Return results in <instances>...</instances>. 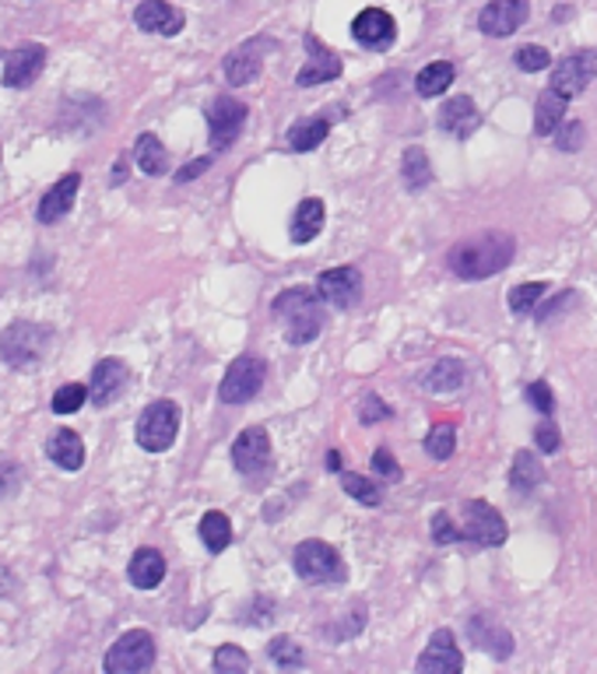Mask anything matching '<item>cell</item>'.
<instances>
[{
  "instance_id": "obj_21",
  "label": "cell",
  "mask_w": 597,
  "mask_h": 674,
  "mask_svg": "<svg viewBox=\"0 0 597 674\" xmlns=\"http://www.w3.org/2000/svg\"><path fill=\"white\" fill-rule=\"evenodd\" d=\"M468 635L478 650L492 653L495 661H507L513 653V635L503 622L495 619V614H475V619L468 622Z\"/></svg>"
},
{
  "instance_id": "obj_10",
  "label": "cell",
  "mask_w": 597,
  "mask_h": 674,
  "mask_svg": "<svg viewBox=\"0 0 597 674\" xmlns=\"http://www.w3.org/2000/svg\"><path fill=\"white\" fill-rule=\"evenodd\" d=\"M507 520L495 506L481 503V499H471L465 503V537L475 545H486V548H495L507 542Z\"/></svg>"
},
{
  "instance_id": "obj_28",
  "label": "cell",
  "mask_w": 597,
  "mask_h": 674,
  "mask_svg": "<svg viewBox=\"0 0 597 674\" xmlns=\"http://www.w3.org/2000/svg\"><path fill=\"white\" fill-rule=\"evenodd\" d=\"M545 481V468L537 464V453L534 450H516L513 464H510V489L520 495H531L537 485Z\"/></svg>"
},
{
  "instance_id": "obj_9",
  "label": "cell",
  "mask_w": 597,
  "mask_h": 674,
  "mask_svg": "<svg viewBox=\"0 0 597 674\" xmlns=\"http://www.w3.org/2000/svg\"><path fill=\"white\" fill-rule=\"evenodd\" d=\"M204 120H207V133H211V148L225 151L246 127V106L239 99H233V95H218V99H211Z\"/></svg>"
},
{
  "instance_id": "obj_5",
  "label": "cell",
  "mask_w": 597,
  "mask_h": 674,
  "mask_svg": "<svg viewBox=\"0 0 597 674\" xmlns=\"http://www.w3.org/2000/svg\"><path fill=\"white\" fill-rule=\"evenodd\" d=\"M138 447L148 453H166L180 436V408L172 400H151L138 418Z\"/></svg>"
},
{
  "instance_id": "obj_6",
  "label": "cell",
  "mask_w": 597,
  "mask_h": 674,
  "mask_svg": "<svg viewBox=\"0 0 597 674\" xmlns=\"http://www.w3.org/2000/svg\"><path fill=\"white\" fill-rule=\"evenodd\" d=\"M156 664V635L148 629H130L109 646L103 667L109 674H141Z\"/></svg>"
},
{
  "instance_id": "obj_49",
  "label": "cell",
  "mask_w": 597,
  "mask_h": 674,
  "mask_svg": "<svg viewBox=\"0 0 597 674\" xmlns=\"http://www.w3.org/2000/svg\"><path fill=\"white\" fill-rule=\"evenodd\" d=\"M211 165V156H204V159H194V162H186L180 172H177V183H186V180H198L201 172Z\"/></svg>"
},
{
  "instance_id": "obj_19",
  "label": "cell",
  "mask_w": 597,
  "mask_h": 674,
  "mask_svg": "<svg viewBox=\"0 0 597 674\" xmlns=\"http://www.w3.org/2000/svg\"><path fill=\"white\" fill-rule=\"evenodd\" d=\"M78 190H82V172H67V176L56 180L46 190V197L40 201V207H35V218H40V225H56L61 218H67L71 207H74V197H78Z\"/></svg>"
},
{
  "instance_id": "obj_2",
  "label": "cell",
  "mask_w": 597,
  "mask_h": 674,
  "mask_svg": "<svg viewBox=\"0 0 597 674\" xmlns=\"http://www.w3.org/2000/svg\"><path fill=\"white\" fill-rule=\"evenodd\" d=\"M275 320L292 344H310L323 331V299L313 288H288L275 299Z\"/></svg>"
},
{
  "instance_id": "obj_29",
  "label": "cell",
  "mask_w": 597,
  "mask_h": 674,
  "mask_svg": "<svg viewBox=\"0 0 597 674\" xmlns=\"http://www.w3.org/2000/svg\"><path fill=\"white\" fill-rule=\"evenodd\" d=\"M327 133H331V120H327V117H306V120L288 127L285 141L292 151H313V148H320L327 141Z\"/></svg>"
},
{
  "instance_id": "obj_30",
  "label": "cell",
  "mask_w": 597,
  "mask_h": 674,
  "mask_svg": "<svg viewBox=\"0 0 597 674\" xmlns=\"http://www.w3.org/2000/svg\"><path fill=\"white\" fill-rule=\"evenodd\" d=\"M422 387L433 391V394H454L465 387V362L457 359H443L436 362L433 370L422 376Z\"/></svg>"
},
{
  "instance_id": "obj_18",
  "label": "cell",
  "mask_w": 597,
  "mask_h": 674,
  "mask_svg": "<svg viewBox=\"0 0 597 674\" xmlns=\"http://www.w3.org/2000/svg\"><path fill=\"white\" fill-rule=\"evenodd\" d=\"M271 40H246L225 56V78L228 85H249L264 71V50H271Z\"/></svg>"
},
{
  "instance_id": "obj_15",
  "label": "cell",
  "mask_w": 597,
  "mask_h": 674,
  "mask_svg": "<svg viewBox=\"0 0 597 674\" xmlns=\"http://www.w3.org/2000/svg\"><path fill=\"white\" fill-rule=\"evenodd\" d=\"M594 78H597V50H584V53L566 56V61L552 71V88L563 92L566 99H573V95H584Z\"/></svg>"
},
{
  "instance_id": "obj_13",
  "label": "cell",
  "mask_w": 597,
  "mask_h": 674,
  "mask_svg": "<svg viewBox=\"0 0 597 674\" xmlns=\"http://www.w3.org/2000/svg\"><path fill=\"white\" fill-rule=\"evenodd\" d=\"M352 35H355V43L362 50L383 53V50H391L394 40H397V22L383 8H365V11L355 14Z\"/></svg>"
},
{
  "instance_id": "obj_26",
  "label": "cell",
  "mask_w": 597,
  "mask_h": 674,
  "mask_svg": "<svg viewBox=\"0 0 597 674\" xmlns=\"http://www.w3.org/2000/svg\"><path fill=\"white\" fill-rule=\"evenodd\" d=\"M323 218H327V207L320 197H306L299 207H296V215L292 222H288V239L292 243H313L320 233H323Z\"/></svg>"
},
{
  "instance_id": "obj_39",
  "label": "cell",
  "mask_w": 597,
  "mask_h": 674,
  "mask_svg": "<svg viewBox=\"0 0 597 674\" xmlns=\"http://www.w3.org/2000/svg\"><path fill=\"white\" fill-rule=\"evenodd\" d=\"M85 400H92L85 383H64V387L53 394V415H74L78 408H85Z\"/></svg>"
},
{
  "instance_id": "obj_20",
  "label": "cell",
  "mask_w": 597,
  "mask_h": 674,
  "mask_svg": "<svg viewBox=\"0 0 597 674\" xmlns=\"http://www.w3.org/2000/svg\"><path fill=\"white\" fill-rule=\"evenodd\" d=\"M43 67H46V46H40V43L18 46L14 53H8V61H4V85L29 88L43 74Z\"/></svg>"
},
{
  "instance_id": "obj_16",
  "label": "cell",
  "mask_w": 597,
  "mask_h": 674,
  "mask_svg": "<svg viewBox=\"0 0 597 674\" xmlns=\"http://www.w3.org/2000/svg\"><path fill=\"white\" fill-rule=\"evenodd\" d=\"M130 383V370L120 362V359H103L95 362L92 370V383H88V394H92V404L95 408H109V404H117L120 394L127 391Z\"/></svg>"
},
{
  "instance_id": "obj_31",
  "label": "cell",
  "mask_w": 597,
  "mask_h": 674,
  "mask_svg": "<svg viewBox=\"0 0 597 674\" xmlns=\"http://www.w3.org/2000/svg\"><path fill=\"white\" fill-rule=\"evenodd\" d=\"M134 162H138L145 176H162V172L169 169L166 145L156 138V133H141L138 145H134Z\"/></svg>"
},
{
  "instance_id": "obj_37",
  "label": "cell",
  "mask_w": 597,
  "mask_h": 674,
  "mask_svg": "<svg viewBox=\"0 0 597 674\" xmlns=\"http://www.w3.org/2000/svg\"><path fill=\"white\" fill-rule=\"evenodd\" d=\"M545 292H548V285H545V281H527V285H516V288H510L507 302H510V310H513V313L527 317V313H534V310H537V302H542V296H545Z\"/></svg>"
},
{
  "instance_id": "obj_8",
  "label": "cell",
  "mask_w": 597,
  "mask_h": 674,
  "mask_svg": "<svg viewBox=\"0 0 597 674\" xmlns=\"http://www.w3.org/2000/svg\"><path fill=\"white\" fill-rule=\"evenodd\" d=\"M264 376H267V365L254 355H243L228 365V373L222 376V387L218 397L222 404H246L254 400L264 387Z\"/></svg>"
},
{
  "instance_id": "obj_40",
  "label": "cell",
  "mask_w": 597,
  "mask_h": 674,
  "mask_svg": "<svg viewBox=\"0 0 597 674\" xmlns=\"http://www.w3.org/2000/svg\"><path fill=\"white\" fill-rule=\"evenodd\" d=\"M513 64L524 71V74H537V71L552 67V53H548L545 46L531 43V46H520V50L513 53Z\"/></svg>"
},
{
  "instance_id": "obj_43",
  "label": "cell",
  "mask_w": 597,
  "mask_h": 674,
  "mask_svg": "<svg viewBox=\"0 0 597 674\" xmlns=\"http://www.w3.org/2000/svg\"><path fill=\"white\" fill-rule=\"evenodd\" d=\"M433 537H436V545H454V542H465V531H457L450 513L439 510L433 513Z\"/></svg>"
},
{
  "instance_id": "obj_17",
  "label": "cell",
  "mask_w": 597,
  "mask_h": 674,
  "mask_svg": "<svg viewBox=\"0 0 597 674\" xmlns=\"http://www.w3.org/2000/svg\"><path fill=\"white\" fill-rule=\"evenodd\" d=\"M415 667L422 674H457L460 667H465V653L457 650L454 632L450 629H436L426 653L415 661Z\"/></svg>"
},
{
  "instance_id": "obj_22",
  "label": "cell",
  "mask_w": 597,
  "mask_h": 674,
  "mask_svg": "<svg viewBox=\"0 0 597 674\" xmlns=\"http://www.w3.org/2000/svg\"><path fill=\"white\" fill-rule=\"evenodd\" d=\"M134 25H138L141 32L177 35L186 25V14L180 8L166 4V0H141L138 11H134Z\"/></svg>"
},
{
  "instance_id": "obj_32",
  "label": "cell",
  "mask_w": 597,
  "mask_h": 674,
  "mask_svg": "<svg viewBox=\"0 0 597 674\" xmlns=\"http://www.w3.org/2000/svg\"><path fill=\"white\" fill-rule=\"evenodd\" d=\"M454 64L450 61H436L429 67H422L418 71V78H415V92L422 95V99H436V95H443L450 85H454Z\"/></svg>"
},
{
  "instance_id": "obj_50",
  "label": "cell",
  "mask_w": 597,
  "mask_h": 674,
  "mask_svg": "<svg viewBox=\"0 0 597 674\" xmlns=\"http://www.w3.org/2000/svg\"><path fill=\"white\" fill-rule=\"evenodd\" d=\"M569 299H573V292H569V296H558V299H552V302L545 306V310H537V320L545 323L548 317H558V313H563V306H566Z\"/></svg>"
},
{
  "instance_id": "obj_7",
  "label": "cell",
  "mask_w": 597,
  "mask_h": 674,
  "mask_svg": "<svg viewBox=\"0 0 597 674\" xmlns=\"http://www.w3.org/2000/svg\"><path fill=\"white\" fill-rule=\"evenodd\" d=\"M233 464L243 478L264 481V474L271 471V436L264 426H249L236 436L233 442Z\"/></svg>"
},
{
  "instance_id": "obj_33",
  "label": "cell",
  "mask_w": 597,
  "mask_h": 674,
  "mask_svg": "<svg viewBox=\"0 0 597 674\" xmlns=\"http://www.w3.org/2000/svg\"><path fill=\"white\" fill-rule=\"evenodd\" d=\"M201 542L211 555H218L228 548V542H233V524H228V516L218 513V510H211L201 516Z\"/></svg>"
},
{
  "instance_id": "obj_12",
  "label": "cell",
  "mask_w": 597,
  "mask_h": 674,
  "mask_svg": "<svg viewBox=\"0 0 597 674\" xmlns=\"http://www.w3.org/2000/svg\"><path fill=\"white\" fill-rule=\"evenodd\" d=\"M302 43H306V64L299 67V74H296V85L299 88H313V85H323V82H334V78H341V56L331 50V46H323L317 35L310 32V35H302Z\"/></svg>"
},
{
  "instance_id": "obj_3",
  "label": "cell",
  "mask_w": 597,
  "mask_h": 674,
  "mask_svg": "<svg viewBox=\"0 0 597 674\" xmlns=\"http://www.w3.org/2000/svg\"><path fill=\"white\" fill-rule=\"evenodd\" d=\"M50 344H53V327L32 323V320H14L4 327V334H0V359H4L11 370L32 373V370H40L43 359L50 355Z\"/></svg>"
},
{
  "instance_id": "obj_44",
  "label": "cell",
  "mask_w": 597,
  "mask_h": 674,
  "mask_svg": "<svg viewBox=\"0 0 597 674\" xmlns=\"http://www.w3.org/2000/svg\"><path fill=\"white\" fill-rule=\"evenodd\" d=\"M534 442H537V450H542V453H558V447H563V432H558L555 421H537Z\"/></svg>"
},
{
  "instance_id": "obj_35",
  "label": "cell",
  "mask_w": 597,
  "mask_h": 674,
  "mask_svg": "<svg viewBox=\"0 0 597 674\" xmlns=\"http://www.w3.org/2000/svg\"><path fill=\"white\" fill-rule=\"evenodd\" d=\"M454 450H457V426L454 421H436L426 436V453L433 460H450Z\"/></svg>"
},
{
  "instance_id": "obj_27",
  "label": "cell",
  "mask_w": 597,
  "mask_h": 674,
  "mask_svg": "<svg viewBox=\"0 0 597 674\" xmlns=\"http://www.w3.org/2000/svg\"><path fill=\"white\" fill-rule=\"evenodd\" d=\"M46 457L64 471H82L85 468V442L74 429H56L46 442Z\"/></svg>"
},
{
  "instance_id": "obj_41",
  "label": "cell",
  "mask_w": 597,
  "mask_h": 674,
  "mask_svg": "<svg viewBox=\"0 0 597 674\" xmlns=\"http://www.w3.org/2000/svg\"><path fill=\"white\" fill-rule=\"evenodd\" d=\"M355 411H359V421L362 426H376V421H387L394 411H391V404H383L380 394H362L359 404H355Z\"/></svg>"
},
{
  "instance_id": "obj_34",
  "label": "cell",
  "mask_w": 597,
  "mask_h": 674,
  "mask_svg": "<svg viewBox=\"0 0 597 674\" xmlns=\"http://www.w3.org/2000/svg\"><path fill=\"white\" fill-rule=\"evenodd\" d=\"M401 176H404V186L418 194V190H426L433 183V165H429V156L422 148H408L404 151V162H401Z\"/></svg>"
},
{
  "instance_id": "obj_47",
  "label": "cell",
  "mask_w": 597,
  "mask_h": 674,
  "mask_svg": "<svg viewBox=\"0 0 597 674\" xmlns=\"http://www.w3.org/2000/svg\"><path fill=\"white\" fill-rule=\"evenodd\" d=\"M18 489H22V468H18V464H0V499L14 495Z\"/></svg>"
},
{
  "instance_id": "obj_11",
  "label": "cell",
  "mask_w": 597,
  "mask_h": 674,
  "mask_svg": "<svg viewBox=\"0 0 597 674\" xmlns=\"http://www.w3.org/2000/svg\"><path fill=\"white\" fill-rule=\"evenodd\" d=\"M527 14H531V0H489L478 14V29L492 35V40H507V35L520 32Z\"/></svg>"
},
{
  "instance_id": "obj_42",
  "label": "cell",
  "mask_w": 597,
  "mask_h": 674,
  "mask_svg": "<svg viewBox=\"0 0 597 674\" xmlns=\"http://www.w3.org/2000/svg\"><path fill=\"white\" fill-rule=\"evenodd\" d=\"M246 667H249V657L239 646L225 643V646L215 650V671H222V674H243Z\"/></svg>"
},
{
  "instance_id": "obj_24",
  "label": "cell",
  "mask_w": 597,
  "mask_h": 674,
  "mask_svg": "<svg viewBox=\"0 0 597 674\" xmlns=\"http://www.w3.org/2000/svg\"><path fill=\"white\" fill-rule=\"evenodd\" d=\"M566 113H569V99L548 85L542 95H537V106H534V133L537 138H552V133L566 124Z\"/></svg>"
},
{
  "instance_id": "obj_46",
  "label": "cell",
  "mask_w": 597,
  "mask_h": 674,
  "mask_svg": "<svg viewBox=\"0 0 597 674\" xmlns=\"http://www.w3.org/2000/svg\"><path fill=\"white\" fill-rule=\"evenodd\" d=\"M584 141H587V127L584 124L569 120L563 130H558V151H580Z\"/></svg>"
},
{
  "instance_id": "obj_51",
  "label": "cell",
  "mask_w": 597,
  "mask_h": 674,
  "mask_svg": "<svg viewBox=\"0 0 597 674\" xmlns=\"http://www.w3.org/2000/svg\"><path fill=\"white\" fill-rule=\"evenodd\" d=\"M327 468H331V471H341V453H338V450L327 453Z\"/></svg>"
},
{
  "instance_id": "obj_48",
  "label": "cell",
  "mask_w": 597,
  "mask_h": 674,
  "mask_svg": "<svg viewBox=\"0 0 597 674\" xmlns=\"http://www.w3.org/2000/svg\"><path fill=\"white\" fill-rule=\"evenodd\" d=\"M373 468H376L383 478H391V481H397V478H401V464H397V460L391 457V450H387V447H380V450L373 453Z\"/></svg>"
},
{
  "instance_id": "obj_1",
  "label": "cell",
  "mask_w": 597,
  "mask_h": 674,
  "mask_svg": "<svg viewBox=\"0 0 597 674\" xmlns=\"http://www.w3.org/2000/svg\"><path fill=\"white\" fill-rule=\"evenodd\" d=\"M513 236L507 233H481L450 249V271L460 281H486L513 264Z\"/></svg>"
},
{
  "instance_id": "obj_38",
  "label": "cell",
  "mask_w": 597,
  "mask_h": 674,
  "mask_svg": "<svg viewBox=\"0 0 597 674\" xmlns=\"http://www.w3.org/2000/svg\"><path fill=\"white\" fill-rule=\"evenodd\" d=\"M267 657H271L278 667H302L306 664V653L292 635H275L271 646H267Z\"/></svg>"
},
{
  "instance_id": "obj_4",
  "label": "cell",
  "mask_w": 597,
  "mask_h": 674,
  "mask_svg": "<svg viewBox=\"0 0 597 674\" xmlns=\"http://www.w3.org/2000/svg\"><path fill=\"white\" fill-rule=\"evenodd\" d=\"M292 566H296L299 580L310 584V587L344 584V576H349V569H344L341 555H338V548L327 545V542H320V537H306V542L296 545Z\"/></svg>"
},
{
  "instance_id": "obj_25",
  "label": "cell",
  "mask_w": 597,
  "mask_h": 674,
  "mask_svg": "<svg viewBox=\"0 0 597 674\" xmlns=\"http://www.w3.org/2000/svg\"><path fill=\"white\" fill-rule=\"evenodd\" d=\"M127 580L138 590H156L166 580V558L159 548H138L127 566Z\"/></svg>"
},
{
  "instance_id": "obj_45",
  "label": "cell",
  "mask_w": 597,
  "mask_h": 674,
  "mask_svg": "<svg viewBox=\"0 0 597 674\" xmlns=\"http://www.w3.org/2000/svg\"><path fill=\"white\" fill-rule=\"evenodd\" d=\"M527 404L542 411L545 418L555 411V394H552V387H548L545 379H537V383H531V387H527Z\"/></svg>"
},
{
  "instance_id": "obj_14",
  "label": "cell",
  "mask_w": 597,
  "mask_h": 674,
  "mask_svg": "<svg viewBox=\"0 0 597 674\" xmlns=\"http://www.w3.org/2000/svg\"><path fill=\"white\" fill-rule=\"evenodd\" d=\"M317 292L334 310H352L362 296V275L359 267H331L317 278Z\"/></svg>"
},
{
  "instance_id": "obj_23",
  "label": "cell",
  "mask_w": 597,
  "mask_h": 674,
  "mask_svg": "<svg viewBox=\"0 0 597 674\" xmlns=\"http://www.w3.org/2000/svg\"><path fill=\"white\" fill-rule=\"evenodd\" d=\"M439 127L454 133L457 141H468L471 133L481 127V113H478L471 95H454V99L439 109Z\"/></svg>"
},
{
  "instance_id": "obj_36",
  "label": "cell",
  "mask_w": 597,
  "mask_h": 674,
  "mask_svg": "<svg viewBox=\"0 0 597 674\" xmlns=\"http://www.w3.org/2000/svg\"><path fill=\"white\" fill-rule=\"evenodd\" d=\"M341 489L349 492L352 499H359L362 506H380L383 503V489L376 485L373 478H362L355 471H344L341 474Z\"/></svg>"
}]
</instances>
